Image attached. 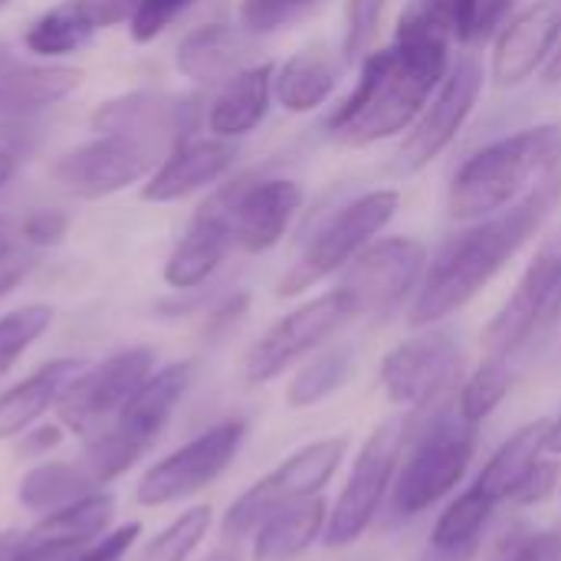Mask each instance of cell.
I'll use <instances>...</instances> for the list:
<instances>
[{"label": "cell", "instance_id": "obj_1", "mask_svg": "<svg viewBox=\"0 0 561 561\" xmlns=\"http://www.w3.org/2000/svg\"><path fill=\"white\" fill-rule=\"evenodd\" d=\"M450 20L440 0H414L394 43L362 59L355 89L332 108L325 131L348 148H368L408 131L450 69Z\"/></svg>", "mask_w": 561, "mask_h": 561}, {"label": "cell", "instance_id": "obj_2", "mask_svg": "<svg viewBox=\"0 0 561 561\" xmlns=\"http://www.w3.org/2000/svg\"><path fill=\"white\" fill-rule=\"evenodd\" d=\"M561 204V164H556L513 207L467 224L427 263L424 283L408 309L411 329H431L467 309L506 263L546 227Z\"/></svg>", "mask_w": 561, "mask_h": 561}, {"label": "cell", "instance_id": "obj_3", "mask_svg": "<svg viewBox=\"0 0 561 561\" xmlns=\"http://www.w3.org/2000/svg\"><path fill=\"white\" fill-rule=\"evenodd\" d=\"M556 164H561L559 125H533L496 138L457 168L447 191V214L457 224L493 217L529 194Z\"/></svg>", "mask_w": 561, "mask_h": 561}, {"label": "cell", "instance_id": "obj_4", "mask_svg": "<svg viewBox=\"0 0 561 561\" xmlns=\"http://www.w3.org/2000/svg\"><path fill=\"white\" fill-rule=\"evenodd\" d=\"M473 454L477 427L457 414V401L427 417H411V437L388 496L391 516L414 519L447 500L463 483Z\"/></svg>", "mask_w": 561, "mask_h": 561}, {"label": "cell", "instance_id": "obj_5", "mask_svg": "<svg viewBox=\"0 0 561 561\" xmlns=\"http://www.w3.org/2000/svg\"><path fill=\"white\" fill-rule=\"evenodd\" d=\"M191 381H194V362H171L151 371L148 381L131 394V401L115 414V421L102 434L85 440L79 463L99 490L118 480L135 460H141L154 447L174 408L187 394Z\"/></svg>", "mask_w": 561, "mask_h": 561}, {"label": "cell", "instance_id": "obj_6", "mask_svg": "<svg viewBox=\"0 0 561 561\" xmlns=\"http://www.w3.org/2000/svg\"><path fill=\"white\" fill-rule=\"evenodd\" d=\"M401 204V194L391 187H375L348 204H342L335 214H329L306 240L296 263L279 276L276 296L293 299L306 289L319 286L329 276H339L368 243L381 237V230L394 220Z\"/></svg>", "mask_w": 561, "mask_h": 561}, {"label": "cell", "instance_id": "obj_7", "mask_svg": "<svg viewBox=\"0 0 561 561\" xmlns=\"http://www.w3.org/2000/svg\"><path fill=\"white\" fill-rule=\"evenodd\" d=\"M408 437H411V417L408 414L388 417L385 424H378L368 434L335 506L329 510L325 533H322L325 549H348L375 526L385 500L391 496Z\"/></svg>", "mask_w": 561, "mask_h": 561}, {"label": "cell", "instance_id": "obj_8", "mask_svg": "<svg viewBox=\"0 0 561 561\" xmlns=\"http://www.w3.org/2000/svg\"><path fill=\"white\" fill-rule=\"evenodd\" d=\"M381 391L411 417H427L457 401L463 385V352L447 329H421L398 342L378 368Z\"/></svg>", "mask_w": 561, "mask_h": 561}, {"label": "cell", "instance_id": "obj_9", "mask_svg": "<svg viewBox=\"0 0 561 561\" xmlns=\"http://www.w3.org/2000/svg\"><path fill=\"white\" fill-rule=\"evenodd\" d=\"M345 454H348V437H322L289 454L276 470L260 477L247 493H240L230 503V510L220 519L224 539L227 542L250 539L256 526L279 506L322 496V490L335 480Z\"/></svg>", "mask_w": 561, "mask_h": 561}, {"label": "cell", "instance_id": "obj_10", "mask_svg": "<svg viewBox=\"0 0 561 561\" xmlns=\"http://www.w3.org/2000/svg\"><path fill=\"white\" fill-rule=\"evenodd\" d=\"M355 319H358V309L342 286L296 306L253 342V348L243 358V381L266 385L279 378L296 362L325 348V342L335 339Z\"/></svg>", "mask_w": 561, "mask_h": 561}, {"label": "cell", "instance_id": "obj_11", "mask_svg": "<svg viewBox=\"0 0 561 561\" xmlns=\"http://www.w3.org/2000/svg\"><path fill=\"white\" fill-rule=\"evenodd\" d=\"M151 371L154 352L148 345H131L95 365H85L56 401L59 424L85 440L102 434Z\"/></svg>", "mask_w": 561, "mask_h": 561}, {"label": "cell", "instance_id": "obj_12", "mask_svg": "<svg viewBox=\"0 0 561 561\" xmlns=\"http://www.w3.org/2000/svg\"><path fill=\"white\" fill-rule=\"evenodd\" d=\"M427 247L414 237H381L368 243L342 273L339 286L352 296L358 319H388L404 302H414L424 273H427Z\"/></svg>", "mask_w": 561, "mask_h": 561}, {"label": "cell", "instance_id": "obj_13", "mask_svg": "<svg viewBox=\"0 0 561 561\" xmlns=\"http://www.w3.org/2000/svg\"><path fill=\"white\" fill-rule=\"evenodd\" d=\"M207 118V105L187 92L164 89H135L99 102L89 115L95 135H125L138 138L161 154L194 138Z\"/></svg>", "mask_w": 561, "mask_h": 561}, {"label": "cell", "instance_id": "obj_14", "mask_svg": "<svg viewBox=\"0 0 561 561\" xmlns=\"http://www.w3.org/2000/svg\"><path fill=\"white\" fill-rule=\"evenodd\" d=\"M243 440H247V424L240 417L207 427L204 434H197L194 440H187L184 447H178L174 454H168L164 460L145 470V477L135 486V503L154 510L207 490L237 460Z\"/></svg>", "mask_w": 561, "mask_h": 561}, {"label": "cell", "instance_id": "obj_15", "mask_svg": "<svg viewBox=\"0 0 561 561\" xmlns=\"http://www.w3.org/2000/svg\"><path fill=\"white\" fill-rule=\"evenodd\" d=\"M480 92H483V66L473 53H463L457 62H450L444 82L437 85L417 122L408 128L404 141L398 145L394 171L408 178L424 171L431 161H437L473 115Z\"/></svg>", "mask_w": 561, "mask_h": 561}, {"label": "cell", "instance_id": "obj_16", "mask_svg": "<svg viewBox=\"0 0 561 561\" xmlns=\"http://www.w3.org/2000/svg\"><path fill=\"white\" fill-rule=\"evenodd\" d=\"M164 154L138 138L95 135L56 158V184L79 201H102L122 194L154 174Z\"/></svg>", "mask_w": 561, "mask_h": 561}, {"label": "cell", "instance_id": "obj_17", "mask_svg": "<svg viewBox=\"0 0 561 561\" xmlns=\"http://www.w3.org/2000/svg\"><path fill=\"white\" fill-rule=\"evenodd\" d=\"M561 279V247H546L536 253L529 270L523 273L513 296L483 329V352L493 358H513L529 339L546 325L556 322Z\"/></svg>", "mask_w": 561, "mask_h": 561}, {"label": "cell", "instance_id": "obj_18", "mask_svg": "<svg viewBox=\"0 0 561 561\" xmlns=\"http://www.w3.org/2000/svg\"><path fill=\"white\" fill-rule=\"evenodd\" d=\"M302 201H306L302 184L293 178H256V174L233 178L230 227L237 247L247 253L273 250L293 227L296 214L302 210Z\"/></svg>", "mask_w": 561, "mask_h": 561}, {"label": "cell", "instance_id": "obj_19", "mask_svg": "<svg viewBox=\"0 0 561 561\" xmlns=\"http://www.w3.org/2000/svg\"><path fill=\"white\" fill-rule=\"evenodd\" d=\"M230 197L233 181L220 184L194 214L184 237L174 243L171 256L164 260V283L178 293H191L204 286L230 256L237 247L233 227H230Z\"/></svg>", "mask_w": 561, "mask_h": 561}, {"label": "cell", "instance_id": "obj_20", "mask_svg": "<svg viewBox=\"0 0 561 561\" xmlns=\"http://www.w3.org/2000/svg\"><path fill=\"white\" fill-rule=\"evenodd\" d=\"M561 36V0H536L513 13L493 43V82L500 89L526 85L539 69H546Z\"/></svg>", "mask_w": 561, "mask_h": 561}, {"label": "cell", "instance_id": "obj_21", "mask_svg": "<svg viewBox=\"0 0 561 561\" xmlns=\"http://www.w3.org/2000/svg\"><path fill=\"white\" fill-rule=\"evenodd\" d=\"M240 158V145L217 135H194L171 148L154 174L141 184V201L148 204H178L197 191L220 184Z\"/></svg>", "mask_w": 561, "mask_h": 561}, {"label": "cell", "instance_id": "obj_22", "mask_svg": "<svg viewBox=\"0 0 561 561\" xmlns=\"http://www.w3.org/2000/svg\"><path fill=\"white\" fill-rule=\"evenodd\" d=\"M85 72L79 66L66 62H23L10 59L0 66V122L16 118H39L43 112L66 102L72 92H79Z\"/></svg>", "mask_w": 561, "mask_h": 561}, {"label": "cell", "instance_id": "obj_23", "mask_svg": "<svg viewBox=\"0 0 561 561\" xmlns=\"http://www.w3.org/2000/svg\"><path fill=\"white\" fill-rule=\"evenodd\" d=\"M253 33L240 23H204L194 26L174 49V66L197 85H224L247 66H253Z\"/></svg>", "mask_w": 561, "mask_h": 561}, {"label": "cell", "instance_id": "obj_24", "mask_svg": "<svg viewBox=\"0 0 561 561\" xmlns=\"http://www.w3.org/2000/svg\"><path fill=\"white\" fill-rule=\"evenodd\" d=\"M273 62H253L217 85L214 99L207 102V131L227 141H240L256 131L273 105Z\"/></svg>", "mask_w": 561, "mask_h": 561}, {"label": "cell", "instance_id": "obj_25", "mask_svg": "<svg viewBox=\"0 0 561 561\" xmlns=\"http://www.w3.org/2000/svg\"><path fill=\"white\" fill-rule=\"evenodd\" d=\"M496 506L500 503L490 500L483 490H477V486L463 490L437 516L417 561H477L480 549H483V533L493 523Z\"/></svg>", "mask_w": 561, "mask_h": 561}, {"label": "cell", "instance_id": "obj_26", "mask_svg": "<svg viewBox=\"0 0 561 561\" xmlns=\"http://www.w3.org/2000/svg\"><path fill=\"white\" fill-rule=\"evenodd\" d=\"M345 59L335 56L329 46L316 43L299 53H293L286 62L273 72V99L293 115L316 112L339 85Z\"/></svg>", "mask_w": 561, "mask_h": 561}, {"label": "cell", "instance_id": "obj_27", "mask_svg": "<svg viewBox=\"0 0 561 561\" xmlns=\"http://www.w3.org/2000/svg\"><path fill=\"white\" fill-rule=\"evenodd\" d=\"M85 368L79 358H53L43 368H36L20 385L7 388L0 394V440H10L16 434H26L66 391V385Z\"/></svg>", "mask_w": 561, "mask_h": 561}, {"label": "cell", "instance_id": "obj_28", "mask_svg": "<svg viewBox=\"0 0 561 561\" xmlns=\"http://www.w3.org/2000/svg\"><path fill=\"white\" fill-rule=\"evenodd\" d=\"M329 519V506L322 496L296 500L270 513L253 539V561H293L299 559L312 542L322 539Z\"/></svg>", "mask_w": 561, "mask_h": 561}, {"label": "cell", "instance_id": "obj_29", "mask_svg": "<svg viewBox=\"0 0 561 561\" xmlns=\"http://www.w3.org/2000/svg\"><path fill=\"white\" fill-rule=\"evenodd\" d=\"M549 424L552 417H539V421L523 424L516 434H510V440H503L500 450L486 460L473 486L483 490L496 503H510L516 490L529 480V473L549 457V447H546Z\"/></svg>", "mask_w": 561, "mask_h": 561}, {"label": "cell", "instance_id": "obj_30", "mask_svg": "<svg viewBox=\"0 0 561 561\" xmlns=\"http://www.w3.org/2000/svg\"><path fill=\"white\" fill-rule=\"evenodd\" d=\"M99 486L89 480V473L82 470L79 457L76 460H46L36 463L16 490V500L33 510V513H56L89 493H95Z\"/></svg>", "mask_w": 561, "mask_h": 561}, {"label": "cell", "instance_id": "obj_31", "mask_svg": "<svg viewBox=\"0 0 561 561\" xmlns=\"http://www.w3.org/2000/svg\"><path fill=\"white\" fill-rule=\"evenodd\" d=\"M352 365H355V355L345 345H329L319 355H309L296 368L293 381L286 385V404L293 411H306V408L322 404L325 398H332L348 381Z\"/></svg>", "mask_w": 561, "mask_h": 561}, {"label": "cell", "instance_id": "obj_32", "mask_svg": "<svg viewBox=\"0 0 561 561\" xmlns=\"http://www.w3.org/2000/svg\"><path fill=\"white\" fill-rule=\"evenodd\" d=\"M95 26L85 20V13L76 7V0H62L49 10H43L23 33V46L39 59H59L76 53L92 39Z\"/></svg>", "mask_w": 561, "mask_h": 561}, {"label": "cell", "instance_id": "obj_33", "mask_svg": "<svg viewBox=\"0 0 561 561\" xmlns=\"http://www.w3.org/2000/svg\"><path fill=\"white\" fill-rule=\"evenodd\" d=\"M115 519V496L108 490H95L56 513H46L33 533L39 536H53V539H69V542H79V546H92L99 542L108 526Z\"/></svg>", "mask_w": 561, "mask_h": 561}, {"label": "cell", "instance_id": "obj_34", "mask_svg": "<svg viewBox=\"0 0 561 561\" xmlns=\"http://www.w3.org/2000/svg\"><path fill=\"white\" fill-rule=\"evenodd\" d=\"M513 388V368H510V358H493L486 355V362L460 385L457 391V414L480 427L510 394Z\"/></svg>", "mask_w": 561, "mask_h": 561}, {"label": "cell", "instance_id": "obj_35", "mask_svg": "<svg viewBox=\"0 0 561 561\" xmlns=\"http://www.w3.org/2000/svg\"><path fill=\"white\" fill-rule=\"evenodd\" d=\"M210 526H214V510L210 506H191L187 513H181L174 523H168L141 549L138 561H187L207 539Z\"/></svg>", "mask_w": 561, "mask_h": 561}, {"label": "cell", "instance_id": "obj_36", "mask_svg": "<svg viewBox=\"0 0 561 561\" xmlns=\"http://www.w3.org/2000/svg\"><path fill=\"white\" fill-rule=\"evenodd\" d=\"M450 20V33L463 46L493 39L513 16L516 0H440Z\"/></svg>", "mask_w": 561, "mask_h": 561}, {"label": "cell", "instance_id": "obj_37", "mask_svg": "<svg viewBox=\"0 0 561 561\" xmlns=\"http://www.w3.org/2000/svg\"><path fill=\"white\" fill-rule=\"evenodd\" d=\"M56 312L46 302H26L0 316V378L49 332Z\"/></svg>", "mask_w": 561, "mask_h": 561}, {"label": "cell", "instance_id": "obj_38", "mask_svg": "<svg viewBox=\"0 0 561 561\" xmlns=\"http://www.w3.org/2000/svg\"><path fill=\"white\" fill-rule=\"evenodd\" d=\"M483 561H561V529L516 526L490 546Z\"/></svg>", "mask_w": 561, "mask_h": 561}, {"label": "cell", "instance_id": "obj_39", "mask_svg": "<svg viewBox=\"0 0 561 561\" xmlns=\"http://www.w3.org/2000/svg\"><path fill=\"white\" fill-rule=\"evenodd\" d=\"M385 7H388V0H348L345 3V30H342V49H339L345 66H352L355 59H365L371 53Z\"/></svg>", "mask_w": 561, "mask_h": 561}, {"label": "cell", "instance_id": "obj_40", "mask_svg": "<svg viewBox=\"0 0 561 561\" xmlns=\"http://www.w3.org/2000/svg\"><path fill=\"white\" fill-rule=\"evenodd\" d=\"M316 0H240L237 7V23L253 33V36H263V33H273L279 26H286L293 16H299L306 7H312Z\"/></svg>", "mask_w": 561, "mask_h": 561}, {"label": "cell", "instance_id": "obj_41", "mask_svg": "<svg viewBox=\"0 0 561 561\" xmlns=\"http://www.w3.org/2000/svg\"><path fill=\"white\" fill-rule=\"evenodd\" d=\"M72 217L59 207H33L23 214V220L16 224L20 230V243L30 250H53L66 240Z\"/></svg>", "mask_w": 561, "mask_h": 561}, {"label": "cell", "instance_id": "obj_42", "mask_svg": "<svg viewBox=\"0 0 561 561\" xmlns=\"http://www.w3.org/2000/svg\"><path fill=\"white\" fill-rule=\"evenodd\" d=\"M194 0H138L128 20V36L135 43H154Z\"/></svg>", "mask_w": 561, "mask_h": 561}, {"label": "cell", "instance_id": "obj_43", "mask_svg": "<svg viewBox=\"0 0 561 561\" xmlns=\"http://www.w3.org/2000/svg\"><path fill=\"white\" fill-rule=\"evenodd\" d=\"M95 546V542H92ZM89 546L69 542V539H53V536H39V533H26L16 539L13 552L7 561H79V556Z\"/></svg>", "mask_w": 561, "mask_h": 561}, {"label": "cell", "instance_id": "obj_44", "mask_svg": "<svg viewBox=\"0 0 561 561\" xmlns=\"http://www.w3.org/2000/svg\"><path fill=\"white\" fill-rule=\"evenodd\" d=\"M559 477H561V463L559 460H542L533 473H529V480L516 490V496L510 500L513 506H536V503H542L546 496H552L556 493V486H559Z\"/></svg>", "mask_w": 561, "mask_h": 561}, {"label": "cell", "instance_id": "obj_45", "mask_svg": "<svg viewBox=\"0 0 561 561\" xmlns=\"http://www.w3.org/2000/svg\"><path fill=\"white\" fill-rule=\"evenodd\" d=\"M36 270V253L30 247H10L0 250V299H7L30 273Z\"/></svg>", "mask_w": 561, "mask_h": 561}, {"label": "cell", "instance_id": "obj_46", "mask_svg": "<svg viewBox=\"0 0 561 561\" xmlns=\"http://www.w3.org/2000/svg\"><path fill=\"white\" fill-rule=\"evenodd\" d=\"M138 539H141V526L138 523H128V526L115 529L112 536H102L95 546H89L79 556V561H122Z\"/></svg>", "mask_w": 561, "mask_h": 561}, {"label": "cell", "instance_id": "obj_47", "mask_svg": "<svg viewBox=\"0 0 561 561\" xmlns=\"http://www.w3.org/2000/svg\"><path fill=\"white\" fill-rule=\"evenodd\" d=\"M138 0H76V7L85 13V20L99 30H112L118 23H128Z\"/></svg>", "mask_w": 561, "mask_h": 561}, {"label": "cell", "instance_id": "obj_48", "mask_svg": "<svg viewBox=\"0 0 561 561\" xmlns=\"http://www.w3.org/2000/svg\"><path fill=\"white\" fill-rule=\"evenodd\" d=\"M247 309H250V296H247V293H237V296L224 299L220 309L210 316V332H224V329H227L230 322H237Z\"/></svg>", "mask_w": 561, "mask_h": 561}, {"label": "cell", "instance_id": "obj_49", "mask_svg": "<svg viewBox=\"0 0 561 561\" xmlns=\"http://www.w3.org/2000/svg\"><path fill=\"white\" fill-rule=\"evenodd\" d=\"M16 171H20V154L0 145V191L16 178Z\"/></svg>", "mask_w": 561, "mask_h": 561}, {"label": "cell", "instance_id": "obj_50", "mask_svg": "<svg viewBox=\"0 0 561 561\" xmlns=\"http://www.w3.org/2000/svg\"><path fill=\"white\" fill-rule=\"evenodd\" d=\"M542 79L549 85H559L561 82V36L559 43H556V49H552V56H549V62H546V69H542Z\"/></svg>", "mask_w": 561, "mask_h": 561}, {"label": "cell", "instance_id": "obj_51", "mask_svg": "<svg viewBox=\"0 0 561 561\" xmlns=\"http://www.w3.org/2000/svg\"><path fill=\"white\" fill-rule=\"evenodd\" d=\"M10 247H20V230L10 227L7 217H0V250H10Z\"/></svg>", "mask_w": 561, "mask_h": 561}, {"label": "cell", "instance_id": "obj_52", "mask_svg": "<svg viewBox=\"0 0 561 561\" xmlns=\"http://www.w3.org/2000/svg\"><path fill=\"white\" fill-rule=\"evenodd\" d=\"M546 447H549V457H561V414L559 417H552V424H549V440H546Z\"/></svg>", "mask_w": 561, "mask_h": 561}, {"label": "cell", "instance_id": "obj_53", "mask_svg": "<svg viewBox=\"0 0 561 561\" xmlns=\"http://www.w3.org/2000/svg\"><path fill=\"white\" fill-rule=\"evenodd\" d=\"M201 561H240V556H237V549L233 546H220V549H214L207 559Z\"/></svg>", "mask_w": 561, "mask_h": 561}, {"label": "cell", "instance_id": "obj_54", "mask_svg": "<svg viewBox=\"0 0 561 561\" xmlns=\"http://www.w3.org/2000/svg\"><path fill=\"white\" fill-rule=\"evenodd\" d=\"M16 539H20V536H13V533H7V536H0V561L10 559V552H13V546H16Z\"/></svg>", "mask_w": 561, "mask_h": 561}, {"label": "cell", "instance_id": "obj_55", "mask_svg": "<svg viewBox=\"0 0 561 561\" xmlns=\"http://www.w3.org/2000/svg\"><path fill=\"white\" fill-rule=\"evenodd\" d=\"M10 59H13V49L0 39V66H3V62H10Z\"/></svg>", "mask_w": 561, "mask_h": 561}, {"label": "cell", "instance_id": "obj_56", "mask_svg": "<svg viewBox=\"0 0 561 561\" xmlns=\"http://www.w3.org/2000/svg\"><path fill=\"white\" fill-rule=\"evenodd\" d=\"M556 316L561 319V279H559V302H556Z\"/></svg>", "mask_w": 561, "mask_h": 561}, {"label": "cell", "instance_id": "obj_57", "mask_svg": "<svg viewBox=\"0 0 561 561\" xmlns=\"http://www.w3.org/2000/svg\"><path fill=\"white\" fill-rule=\"evenodd\" d=\"M10 3H13V0H0V10H7Z\"/></svg>", "mask_w": 561, "mask_h": 561}]
</instances>
